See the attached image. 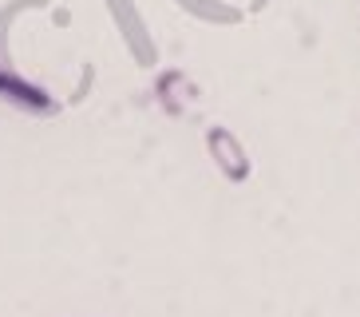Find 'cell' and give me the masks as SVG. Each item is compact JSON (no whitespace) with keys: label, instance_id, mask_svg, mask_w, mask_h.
Listing matches in <instances>:
<instances>
[{"label":"cell","instance_id":"1","mask_svg":"<svg viewBox=\"0 0 360 317\" xmlns=\"http://www.w3.org/2000/svg\"><path fill=\"white\" fill-rule=\"evenodd\" d=\"M103 4H107V12H111V24L119 28V36L127 44L131 60H135L139 68H155V63H159V48L150 40L147 20H143V12L135 8V0H103Z\"/></svg>","mask_w":360,"mask_h":317},{"label":"cell","instance_id":"2","mask_svg":"<svg viewBox=\"0 0 360 317\" xmlns=\"http://www.w3.org/2000/svg\"><path fill=\"white\" fill-rule=\"evenodd\" d=\"M206 151H210L214 167L222 170V179H230V182H245V179H250V170H254L250 151L242 147V139L233 135L230 127H222V123L206 127Z\"/></svg>","mask_w":360,"mask_h":317},{"label":"cell","instance_id":"3","mask_svg":"<svg viewBox=\"0 0 360 317\" xmlns=\"http://www.w3.org/2000/svg\"><path fill=\"white\" fill-rule=\"evenodd\" d=\"M0 99H8V104L24 107V111H52V99L32 87L28 80H20L16 72H0Z\"/></svg>","mask_w":360,"mask_h":317},{"label":"cell","instance_id":"4","mask_svg":"<svg viewBox=\"0 0 360 317\" xmlns=\"http://www.w3.org/2000/svg\"><path fill=\"white\" fill-rule=\"evenodd\" d=\"M179 4L191 12V16H198V20H210V24H230V20H238V8H230V4H222V0H179Z\"/></svg>","mask_w":360,"mask_h":317},{"label":"cell","instance_id":"5","mask_svg":"<svg viewBox=\"0 0 360 317\" xmlns=\"http://www.w3.org/2000/svg\"><path fill=\"white\" fill-rule=\"evenodd\" d=\"M40 0H16V4H8V8L0 12V72H12V56H8V24H12V16L16 12H24V8H36Z\"/></svg>","mask_w":360,"mask_h":317}]
</instances>
